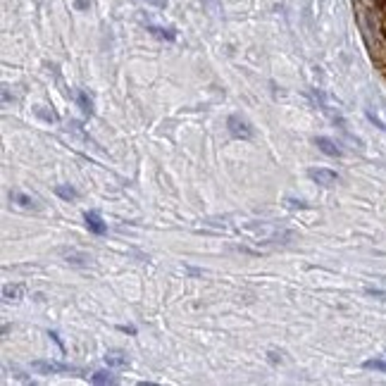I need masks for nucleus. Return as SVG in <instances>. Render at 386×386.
<instances>
[{"instance_id": "7", "label": "nucleus", "mask_w": 386, "mask_h": 386, "mask_svg": "<svg viewBox=\"0 0 386 386\" xmlns=\"http://www.w3.org/2000/svg\"><path fill=\"white\" fill-rule=\"evenodd\" d=\"M24 293H27V286H24V284H5V286H3V298H5V303H10V301H19Z\"/></svg>"}, {"instance_id": "6", "label": "nucleus", "mask_w": 386, "mask_h": 386, "mask_svg": "<svg viewBox=\"0 0 386 386\" xmlns=\"http://www.w3.org/2000/svg\"><path fill=\"white\" fill-rule=\"evenodd\" d=\"M83 220H86V227H89L93 234H105V231H108V224H105V222L100 220V215L93 212V210L83 215Z\"/></svg>"}, {"instance_id": "11", "label": "nucleus", "mask_w": 386, "mask_h": 386, "mask_svg": "<svg viewBox=\"0 0 386 386\" xmlns=\"http://www.w3.org/2000/svg\"><path fill=\"white\" fill-rule=\"evenodd\" d=\"M93 384H115V377H110V372H96L91 377Z\"/></svg>"}, {"instance_id": "9", "label": "nucleus", "mask_w": 386, "mask_h": 386, "mask_svg": "<svg viewBox=\"0 0 386 386\" xmlns=\"http://www.w3.org/2000/svg\"><path fill=\"white\" fill-rule=\"evenodd\" d=\"M34 112L43 119V122H48V124H50V122H57V115L53 110H46V105H36Z\"/></svg>"}, {"instance_id": "10", "label": "nucleus", "mask_w": 386, "mask_h": 386, "mask_svg": "<svg viewBox=\"0 0 386 386\" xmlns=\"http://www.w3.org/2000/svg\"><path fill=\"white\" fill-rule=\"evenodd\" d=\"M76 100H79V105H81L83 115H93V103H91V98L83 93V91H79L76 93Z\"/></svg>"}, {"instance_id": "14", "label": "nucleus", "mask_w": 386, "mask_h": 386, "mask_svg": "<svg viewBox=\"0 0 386 386\" xmlns=\"http://www.w3.org/2000/svg\"><path fill=\"white\" fill-rule=\"evenodd\" d=\"M362 367H365V370H377V372H386V362H384V360H367V362H362Z\"/></svg>"}, {"instance_id": "1", "label": "nucleus", "mask_w": 386, "mask_h": 386, "mask_svg": "<svg viewBox=\"0 0 386 386\" xmlns=\"http://www.w3.org/2000/svg\"><path fill=\"white\" fill-rule=\"evenodd\" d=\"M36 372L43 374H60V372H79V367L67 365V362H57V360H34L31 362Z\"/></svg>"}, {"instance_id": "12", "label": "nucleus", "mask_w": 386, "mask_h": 386, "mask_svg": "<svg viewBox=\"0 0 386 386\" xmlns=\"http://www.w3.org/2000/svg\"><path fill=\"white\" fill-rule=\"evenodd\" d=\"M55 193L60 196V198H65V200H74L76 198V191L72 186H55Z\"/></svg>"}, {"instance_id": "13", "label": "nucleus", "mask_w": 386, "mask_h": 386, "mask_svg": "<svg viewBox=\"0 0 386 386\" xmlns=\"http://www.w3.org/2000/svg\"><path fill=\"white\" fill-rule=\"evenodd\" d=\"M155 36H160V38H167V41H174L177 38V34L174 31H169V29H160V27H148Z\"/></svg>"}, {"instance_id": "16", "label": "nucleus", "mask_w": 386, "mask_h": 386, "mask_svg": "<svg viewBox=\"0 0 386 386\" xmlns=\"http://www.w3.org/2000/svg\"><path fill=\"white\" fill-rule=\"evenodd\" d=\"M367 293H372V296H381V298H384V301H386V293H381V291H372V289H370V291H367Z\"/></svg>"}, {"instance_id": "4", "label": "nucleus", "mask_w": 386, "mask_h": 386, "mask_svg": "<svg viewBox=\"0 0 386 386\" xmlns=\"http://www.w3.org/2000/svg\"><path fill=\"white\" fill-rule=\"evenodd\" d=\"M308 177H310L312 181H317L319 186H334V184H338V174L331 172V169H324V167L308 169Z\"/></svg>"}, {"instance_id": "5", "label": "nucleus", "mask_w": 386, "mask_h": 386, "mask_svg": "<svg viewBox=\"0 0 386 386\" xmlns=\"http://www.w3.org/2000/svg\"><path fill=\"white\" fill-rule=\"evenodd\" d=\"M315 145H317L322 153L331 155V158H341V155H344V151H341V148H338V145L334 143L331 138H327V136H317L315 138Z\"/></svg>"}, {"instance_id": "2", "label": "nucleus", "mask_w": 386, "mask_h": 386, "mask_svg": "<svg viewBox=\"0 0 386 386\" xmlns=\"http://www.w3.org/2000/svg\"><path fill=\"white\" fill-rule=\"evenodd\" d=\"M227 126H229V131H231V136H236V138H250L253 136L250 124L246 122V119L239 117V115H231V117L227 119Z\"/></svg>"}, {"instance_id": "15", "label": "nucleus", "mask_w": 386, "mask_h": 386, "mask_svg": "<svg viewBox=\"0 0 386 386\" xmlns=\"http://www.w3.org/2000/svg\"><path fill=\"white\" fill-rule=\"evenodd\" d=\"M65 258H74L72 265H89V260H91L89 255H83V253H74V250H72V253H65Z\"/></svg>"}, {"instance_id": "3", "label": "nucleus", "mask_w": 386, "mask_h": 386, "mask_svg": "<svg viewBox=\"0 0 386 386\" xmlns=\"http://www.w3.org/2000/svg\"><path fill=\"white\" fill-rule=\"evenodd\" d=\"M10 200H12L14 205L24 207V210H41V203H38L34 196L19 191V188H12V191H10Z\"/></svg>"}, {"instance_id": "8", "label": "nucleus", "mask_w": 386, "mask_h": 386, "mask_svg": "<svg viewBox=\"0 0 386 386\" xmlns=\"http://www.w3.org/2000/svg\"><path fill=\"white\" fill-rule=\"evenodd\" d=\"M105 360V365H110V367H126L129 365V360H126L124 353H119V351H110V353H105L103 355Z\"/></svg>"}, {"instance_id": "17", "label": "nucleus", "mask_w": 386, "mask_h": 386, "mask_svg": "<svg viewBox=\"0 0 386 386\" xmlns=\"http://www.w3.org/2000/svg\"><path fill=\"white\" fill-rule=\"evenodd\" d=\"M148 3H153V5H158V7H165V0H148Z\"/></svg>"}, {"instance_id": "18", "label": "nucleus", "mask_w": 386, "mask_h": 386, "mask_svg": "<svg viewBox=\"0 0 386 386\" xmlns=\"http://www.w3.org/2000/svg\"><path fill=\"white\" fill-rule=\"evenodd\" d=\"M76 7H79V10H83V7H89V3H86V0H79V3H76Z\"/></svg>"}]
</instances>
